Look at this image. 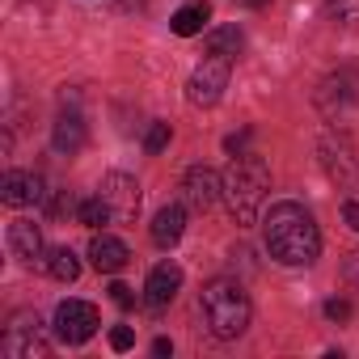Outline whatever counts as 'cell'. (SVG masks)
Returning a JSON list of instances; mask_svg holds the SVG:
<instances>
[{
    "mask_svg": "<svg viewBox=\"0 0 359 359\" xmlns=\"http://www.w3.org/2000/svg\"><path fill=\"white\" fill-rule=\"evenodd\" d=\"M0 351H5V359H47L51 342L43 338L39 313H13L5 325V338H0Z\"/></svg>",
    "mask_w": 359,
    "mask_h": 359,
    "instance_id": "277c9868",
    "label": "cell"
},
{
    "mask_svg": "<svg viewBox=\"0 0 359 359\" xmlns=\"http://www.w3.org/2000/svg\"><path fill=\"white\" fill-rule=\"evenodd\" d=\"M245 144H250V131H241V135H229V140H224V152L241 156V152H245Z\"/></svg>",
    "mask_w": 359,
    "mask_h": 359,
    "instance_id": "484cf974",
    "label": "cell"
},
{
    "mask_svg": "<svg viewBox=\"0 0 359 359\" xmlns=\"http://www.w3.org/2000/svg\"><path fill=\"white\" fill-rule=\"evenodd\" d=\"M97 195L110 203V212H114V220L118 224H127V220H135V212H140V182L131 173H106L102 177V187H97Z\"/></svg>",
    "mask_w": 359,
    "mask_h": 359,
    "instance_id": "ba28073f",
    "label": "cell"
},
{
    "mask_svg": "<svg viewBox=\"0 0 359 359\" xmlns=\"http://www.w3.org/2000/svg\"><path fill=\"white\" fill-rule=\"evenodd\" d=\"M182 203H187V212H212L220 199H224V173H216V169H208V165H191L187 173H182Z\"/></svg>",
    "mask_w": 359,
    "mask_h": 359,
    "instance_id": "8992f818",
    "label": "cell"
},
{
    "mask_svg": "<svg viewBox=\"0 0 359 359\" xmlns=\"http://www.w3.org/2000/svg\"><path fill=\"white\" fill-rule=\"evenodd\" d=\"M47 275H51L55 283H76V279H81V258H76L68 245H60V250H51V258H47Z\"/></svg>",
    "mask_w": 359,
    "mask_h": 359,
    "instance_id": "ac0fdd59",
    "label": "cell"
},
{
    "mask_svg": "<svg viewBox=\"0 0 359 359\" xmlns=\"http://www.w3.org/2000/svg\"><path fill=\"white\" fill-rule=\"evenodd\" d=\"M127 258H131L127 241H118V237H110V233H97V237L89 241V262H93V271H102V275H118V271L127 266Z\"/></svg>",
    "mask_w": 359,
    "mask_h": 359,
    "instance_id": "8fae6325",
    "label": "cell"
},
{
    "mask_svg": "<svg viewBox=\"0 0 359 359\" xmlns=\"http://www.w3.org/2000/svg\"><path fill=\"white\" fill-rule=\"evenodd\" d=\"M321 156H325L330 177H338V182H355V177H359V161L351 156L346 144H321Z\"/></svg>",
    "mask_w": 359,
    "mask_h": 359,
    "instance_id": "2e32d148",
    "label": "cell"
},
{
    "mask_svg": "<svg viewBox=\"0 0 359 359\" xmlns=\"http://www.w3.org/2000/svg\"><path fill=\"white\" fill-rule=\"evenodd\" d=\"M245 47V34L237 26H216L208 30V55H224V60H237V51Z\"/></svg>",
    "mask_w": 359,
    "mask_h": 359,
    "instance_id": "e0dca14e",
    "label": "cell"
},
{
    "mask_svg": "<svg viewBox=\"0 0 359 359\" xmlns=\"http://www.w3.org/2000/svg\"><path fill=\"white\" fill-rule=\"evenodd\" d=\"M131 346H135V330H131V325H114V330H110V351L123 355V351H131Z\"/></svg>",
    "mask_w": 359,
    "mask_h": 359,
    "instance_id": "44dd1931",
    "label": "cell"
},
{
    "mask_svg": "<svg viewBox=\"0 0 359 359\" xmlns=\"http://www.w3.org/2000/svg\"><path fill=\"white\" fill-rule=\"evenodd\" d=\"M9 254L22 262H43V233L34 220H13L9 224Z\"/></svg>",
    "mask_w": 359,
    "mask_h": 359,
    "instance_id": "4fadbf2b",
    "label": "cell"
},
{
    "mask_svg": "<svg viewBox=\"0 0 359 359\" xmlns=\"http://www.w3.org/2000/svg\"><path fill=\"white\" fill-rule=\"evenodd\" d=\"M169 135H173V131H169V123H152V127H148V135H144V152H161V148L169 144Z\"/></svg>",
    "mask_w": 359,
    "mask_h": 359,
    "instance_id": "ffe728a7",
    "label": "cell"
},
{
    "mask_svg": "<svg viewBox=\"0 0 359 359\" xmlns=\"http://www.w3.org/2000/svg\"><path fill=\"white\" fill-rule=\"evenodd\" d=\"M110 300H114L118 309H131V304H135V292H131L127 283H110Z\"/></svg>",
    "mask_w": 359,
    "mask_h": 359,
    "instance_id": "cb8c5ba5",
    "label": "cell"
},
{
    "mask_svg": "<svg viewBox=\"0 0 359 359\" xmlns=\"http://www.w3.org/2000/svg\"><path fill=\"white\" fill-rule=\"evenodd\" d=\"M55 334L68 346L89 342L97 334V309L89 300H60V309H55Z\"/></svg>",
    "mask_w": 359,
    "mask_h": 359,
    "instance_id": "52a82bcc",
    "label": "cell"
},
{
    "mask_svg": "<svg viewBox=\"0 0 359 359\" xmlns=\"http://www.w3.org/2000/svg\"><path fill=\"white\" fill-rule=\"evenodd\" d=\"M245 5H250V9H262V5H266V0H245Z\"/></svg>",
    "mask_w": 359,
    "mask_h": 359,
    "instance_id": "f1b7e54d",
    "label": "cell"
},
{
    "mask_svg": "<svg viewBox=\"0 0 359 359\" xmlns=\"http://www.w3.org/2000/svg\"><path fill=\"white\" fill-rule=\"evenodd\" d=\"M208 22H212V9L203 5V0H191V5H182V9L169 18V30L177 39H195V34L208 30Z\"/></svg>",
    "mask_w": 359,
    "mask_h": 359,
    "instance_id": "9a60e30c",
    "label": "cell"
},
{
    "mask_svg": "<svg viewBox=\"0 0 359 359\" xmlns=\"http://www.w3.org/2000/svg\"><path fill=\"white\" fill-rule=\"evenodd\" d=\"M76 220H81L85 229H102V224L114 220V212H110V203H106L102 195H93V199H81V203H76Z\"/></svg>",
    "mask_w": 359,
    "mask_h": 359,
    "instance_id": "d6986e66",
    "label": "cell"
},
{
    "mask_svg": "<svg viewBox=\"0 0 359 359\" xmlns=\"http://www.w3.org/2000/svg\"><path fill=\"white\" fill-rule=\"evenodd\" d=\"M64 212H76V199L68 191H60V195L47 199V216H64Z\"/></svg>",
    "mask_w": 359,
    "mask_h": 359,
    "instance_id": "7402d4cb",
    "label": "cell"
},
{
    "mask_svg": "<svg viewBox=\"0 0 359 359\" xmlns=\"http://www.w3.org/2000/svg\"><path fill=\"white\" fill-rule=\"evenodd\" d=\"M342 220H346V229H351V233H359V203H355V199H346V203H342Z\"/></svg>",
    "mask_w": 359,
    "mask_h": 359,
    "instance_id": "d4e9b609",
    "label": "cell"
},
{
    "mask_svg": "<svg viewBox=\"0 0 359 359\" xmlns=\"http://www.w3.org/2000/svg\"><path fill=\"white\" fill-rule=\"evenodd\" d=\"M266 191H271V169H266V161L258 152L233 156V165L224 169V203H229V216L237 224H254L258 220Z\"/></svg>",
    "mask_w": 359,
    "mask_h": 359,
    "instance_id": "7a4b0ae2",
    "label": "cell"
},
{
    "mask_svg": "<svg viewBox=\"0 0 359 359\" xmlns=\"http://www.w3.org/2000/svg\"><path fill=\"white\" fill-rule=\"evenodd\" d=\"M351 313H355V309H351V300H338V296H334V300H325V317H330V321H351Z\"/></svg>",
    "mask_w": 359,
    "mask_h": 359,
    "instance_id": "603a6c76",
    "label": "cell"
},
{
    "mask_svg": "<svg viewBox=\"0 0 359 359\" xmlns=\"http://www.w3.org/2000/svg\"><path fill=\"white\" fill-rule=\"evenodd\" d=\"M51 148H55L60 156H76V152L85 148V118H81L76 110H68V114L55 118V127H51Z\"/></svg>",
    "mask_w": 359,
    "mask_h": 359,
    "instance_id": "7c38bea8",
    "label": "cell"
},
{
    "mask_svg": "<svg viewBox=\"0 0 359 359\" xmlns=\"http://www.w3.org/2000/svg\"><path fill=\"white\" fill-rule=\"evenodd\" d=\"M182 292V266H173V262H156L152 271H148V279H144V304L152 309V313H161V309H169L173 304V296Z\"/></svg>",
    "mask_w": 359,
    "mask_h": 359,
    "instance_id": "9c48e42d",
    "label": "cell"
},
{
    "mask_svg": "<svg viewBox=\"0 0 359 359\" xmlns=\"http://www.w3.org/2000/svg\"><path fill=\"white\" fill-rule=\"evenodd\" d=\"M199 309H203V321L208 330L229 342V338H241L245 325H250V296L241 292V283L233 279H212L199 296Z\"/></svg>",
    "mask_w": 359,
    "mask_h": 359,
    "instance_id": "3957f363",
    "label": "cell"
},
{
    "mask_svg": "<svg viewBox=\"0 0 359 359\" xmlns=\"http://www.w3.org/2000/svg\"><path fill=\"white\" fill-rule=\"evenodd\" d=\"M346 275H351V279L359 283V254H351V262H346Z\"/></svg>",
    "mask_w": 359,
    "mask_h": 359,
    "instance_id": "83f0119b",
    "label": "cell"
},
{
    "mask_svg": "<svg viewBox=\"0 0 359 359\" xmlns=\"http://www.w3.org/2000/svg\"><path fill=\"white\" fill-rule=\"evenodd\" d=\"M182 229H187V203H169V208H161L152 216V241L161 250H169V245L182 241Z\"/></svg>",
    "mask_w": 359,
    "mask_h": 359,
    "instance_id": "5bb4252c",
    "label": "cell"
},
{
    "mask_svg": "<svg viewBox=\"0 0 359 359\" xmlns=\"http://www.w3.org/2000/svg\"><path fill=\"white\" fill-rule=\"evenodd\" d=\"M262 233H266V250L275 262L283 266H309L317 262L321 254V233H317V220L300 208V203H275L262 220Z\"/></svg>",
    "mask_w": 359,
    "mask_h": 359,
    "instance_id": "6da1fadb",
    "label": "cell"
},
{
    "mask_svg": "<svg viewBox=\"0 0 359 359\" xmlns=\"http://www.w3.org/2000/svg\"><path fill=\"white\" fill-rule=\"evenodd\" d=\"M152 355H161V359L173 355V342H169V338H156V342H152Z\"/></svg>",
    "mask_w": 359,
    "mask_h": 359,
    "instance_id": "4316f807",
    "label": "cell"
},
{
    "mask_svg": "<svg viewBox=\"0 0 359 359\" xmlns=\"http://www.w3.org/2000/svg\"><path fill=\"white\" fill-rule=\"evenodd\" d=\"M0 199H5L9 208H30V203H43L47 191H43V177L39 173H5L0 177Z\"/></svg>",
    "mask_w": 359,
    "mask_h": 359,
    "instance_id": "30bf717a",
    "label": "cell"
},
{
    "mask_svg": "<svg viewBox=\"0 0 359 359\" xmlns=\"http://www.w3.org/2000/svg\"><path fill=\"white\" fill-rule=\"evenodd\" d=\"M229 72H233V60H224V55H208V60L191 72V81H187V97H191V106H216V102L224 97V89H229Z\"/></svg>",
    "mask_w": 359,
    "mask_h": 359,
    "instance_id": "5b68a950",
    "label": "cell"
}]
</instances>
